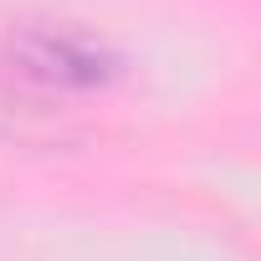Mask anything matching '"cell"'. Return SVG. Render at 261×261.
Returning <instances> with one entry per match:
<instances>
[{
  "instance_id": "cell-1",
  "label": "cell",
  "mask_w": 261,
  "mask_h": 261,
  "mask_svg": "<svg viewBox=\"0 0 261 261\" xmlns=\"http://www.w3.org/2000/svg\"><path fill=\"white\" fill-rule=\"evenodd\" d=\"M11 72L46 92H92L118 77V57L67 26H26L11 36Z\"/></svg>"
}]
</instances>
